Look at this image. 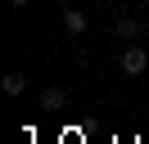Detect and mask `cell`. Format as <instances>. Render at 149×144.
Here are the masks:
<instances>
[{
    "mask_svg": "<svg viewBox=\"0 0 149 144\" xmlns=\"http://www.w3.org/2000/svg\"><path fill=\"white\" fill-rule=\"evenodd\" d=\"M145 68H149L145 45H127V50H122V72H127V77H140Z\"/></svg>",
    "mask_w": 149,
    "mask_h": 144,
    "instance_id": "1",
    "label": "cell"
},
{
    "mask_svg": "<svg viewBox=\"0 0 149 144\" xmlns=\"http://www.w3.org/2000/svg\"><path fill=\"white\" fill-rule=\"evenodd\" d=\"M113 32H118V41H127V45H136L140 41V32H145V23H140V18H118V23H113Z\"/></svg>",
    "mask_w": 149,
    "mask_h": 144,
    "instance_id": "2",
    "label": "cell"
},
{
    "mask_svg": "<svg viewBox=\"0 0 149 144\" xmlns=\"http://www.w3.org/2000/svg\"><path fill=\"white\" fill-rule=\"evenodd\" d=\"M59 108H68V90H63V86L41 90V113H59Z\"/></svg>",
    "mask_w": 149,
    "mask_h": 144,
    "instance_id": "3",
    "label": "cell"
},
{
    "mask_svg": "<svg viewBox=\"0 0 149 144\" xmlns=\"http://www.w3.org/2000/svg\"><path fill=\"white\" fill-rule=\"evenodd\" d=\"M63 32L68 36H86V14H81V9L63 5Z\"/></svg>",
    "mask_w": 149,
    "mask_h": 144,
    "instance_id": "4",
    "label": "cell"
},
{
    "mask_svg": "<svg viewBox=\"0 0 149 144\" xmlns=\"http://www.w3.org/2000/svg\"><path fill=\"white\" fill-rule=\"evenodd\" d=\"M0 86H5V95L18 99L23 90H27V77H23V72H5V81H0Z\"/></svg>",
    "mask_w": 149,
    "mask_h": 144,
    "instance_id": "5",
    "label": "cell"
},
{
    "mask_svg": "<svg viewBox=\"0 0 149 144\" xmlns=\"http://www.w3.org/2000/svg\"><path fill=\"white\" fill-rule=\"evenodd\" d=\"M5 5H9V9H23V5H27V0H5Z\"/></svg>",
    "mask_w": 149,
    "mask_h": 144,
    "instance_id": "6",
    "label": "cell"
},
{
    "mask_svg": "<svg viewBox=\"0 0 149 144\" xmlns=\"http://www.w3.org/2000/svg\"><path fill=\"white\" fill-rule=\"evenodd\" d=\"M59 5H68V0H59Z\"/></svg>",
    "mask_w": 149,
    "mask_h": 144,
    "instance_id": "7",
    "label": "cell"
}]
</instances>
